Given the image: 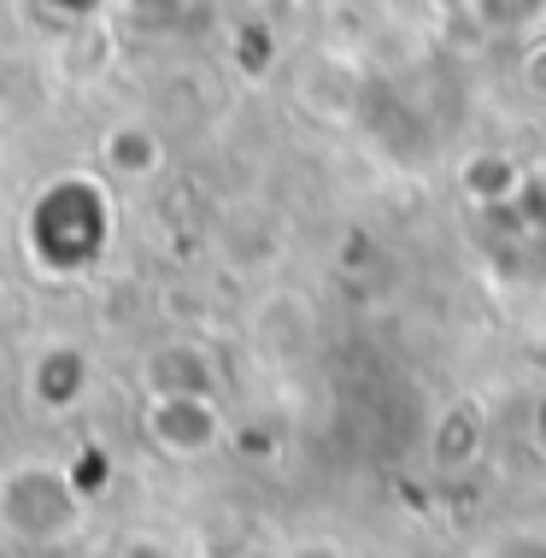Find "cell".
Segmentation results:
<instances>
[{
  "instance_id": "obj_1",
  "label": "cell",
  "mask_w": 546,
  "mask_h": 558,
  "mask_svg": "<svg viewBox=\"0 0 546 558\" xmlns=\"http://www.w3.org/2000/svg\"><path fill=\"white\" fill-rule=\"evenodd\" d=\"M83 488L65 464L53 459H24L0 476V530L24 547H65V541L83 535Z\"/></svg>"
},
{
  "instance_id": "obj_2",
  "label": "cell",
  "mask_w": 546,
  "mask_h": 558,
  "mask_svg": "<svg viewBox=\"0 0 546 558\" xmlns=\"http://www.w3.org/2000/svg\"><path fill=\"white\" fill-rule=\"evenodd\" d=\"M147 435L154 447H165L171 459H206L223 441V412L218 395H171L147 405Z\"/></svg>"
},
{
  "instance_id": "obj_3",
  "label": "cell",
  "mask_w": 546,
  "mask_h": 558,
  "mask_svg": "<svg viewBox=\"0 0 546 558\" xmlns=\"http://www.w3.org/2000/svg\"><path fill=\"white\" fill-rule=\"evenodd\" d=\"M142 383L154 400H171V395H218V371H211L206 347L194 341H165L147 353L142 365Z\"/></svg>"
},
{
  "instance_id": "obj_4",
  "label": "cell",
  "mask_w": 546,
  "mask_h": 558,
  "mask_svg": "<svg viewBox=\"0 0 546 558\" xmlns=\"http://www.w3.org/2000/svg\"><path fill=\"white\" fill-rule=\"evenodd\" d=\"M83 388H88V353H83V347L59 341V347H48V353L29 365V395L48 405V412H65Z\"/></svg>"
},
{
  "instance_id": "obj_5",
  "label": "cell",
  "mask_w": 546,
  "mask_h": 558,
  "mask_svg": "<svg viewBox=\"0 0 546 558\" xmlns=\"http://www.w3.org/2000/svg\"><path fill=\"white\" fill-rule=\"evenodd\" d=\"M100 154L118 177L147 183V177H159V165H165V142H159V130H147V124H118V130H106Z\"/></svg>"
},
{
  "instance_id": "obj_6",
  "label": "cell",
  "mask_w": 546,
  "mask_h": 558,
  "mask_svg": "<svg viewBox=\"0 0 546 558\" xmlns=\"http://www.w3.org/2000/svg\"><path fill=\"white\" fill-rule=\"evenodd\" d=\"M312 336V312H306V300H294V294H270L265 306H259V324H253V341L265 347V353H294L300 341Z\"/></svg>"
},
{
  "instance_id": "obj_7",
  "label": "cell",
  "mask_w": 546,
  "mask_h": 558,
  "mask_svg": "<svg viewBox=\"0 0 546 558\" xmlns=\"http://www.w3.org/2000/svg\"><path fill=\"white\" fill-rule=\"evenodd\" d=\"M106 558H177V541L159 530H130L106 547Z\"/></svg>"
},
{
  "instance_id": "obj_8",
  "label": "cell",
  "mask_w": 546,
  "mask_h": 558,
  "mask_svg": "<svg viewBox=\"0 0 546 558\" xmlns=\"http://www.w3.org/2000/svg\"><path fill=\"white\" fill-rule=\"evenodd\" d=\"M482 558H546V535H506V541H494Z\"/></svg>"
},
{
  "instance_id": "obj_9",
  "label": "cell",
  "mask_w": 546,
  "mask_h": 558,
  "mask_svg": "<svg viewBox=\"0 0 546 558\" xmlns=\"http://www.w3.org/2000/svg\"><path fill=\"white\" fill-rule=\"evenodd\" d=\"M282 558H347V547H341V541H324V535H317V541H294Z\"/></svg>"
},
{
  "instance_id": "obj_10",
  "label": "cell",
  "mask_w": 546,
  "mask_h": 558,
  "mask_svg": "<svg viewBox=\"0 0 546 558\" xmlns=\"http://www.w3.org/2000/svg\"><path fill=\"white\" fill-rule=\"evenodd\" d=\"M529 88H535V95H546V48H535V53H529Z\"/></svg>"
}]
</instances>
